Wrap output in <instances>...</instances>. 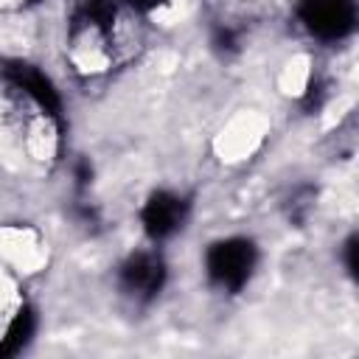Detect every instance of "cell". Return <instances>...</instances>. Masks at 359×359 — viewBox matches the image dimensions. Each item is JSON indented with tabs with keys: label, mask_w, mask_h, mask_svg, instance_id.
<instances>
[{
	"label": "cell",
	"mask_w": 359,
	"mask_h": 359,
	"mask_svg": "<svg viewBox=\"0 0 359 359\" xmlns=\"http://www.w3.org/2000/svg\"><path fill=\"white\" fill-rule=\"evenodd\" d=\"M185 199H180L177 194H168V191H157L149 196V202L143 205V227L151 238H165L171 236L177 227H182V219H185Z\"/></svg>",
	"instance_id": "cell-5"
},
{
	"label": "cell",
	"mask_w": 359,
	"mask_h": 359,
	"mask_svg": "<svg viewBox=\"0 0 359 359\" xmlns=\"http://www.w3.org/2000/svg\"><path fill=\"white\" fill-rule=\"evenodd\" d=\"M3 76L6 81L11 84V90H17L25 101H31L42 115L59 121V112H62V104H59V95L53 90V84L48 81V76H42L34 65H25V62H11L3 67Z\"/></svg>",
	"instance_id": "cell-3"
},
{
	"label": "cell",
	"mask_w": 359,
	"mask_h": 359,
	"mask_svg": "<svg viewBox=\"0 0 359 359\" xmlns=\"http://www.w3.org/2000/svg\"><path fill=\"white\" fill-rule=\"evenodd\" d=\"M300 20L320 39H342L353 31V0H300Z\"/></svg>",
	"instance_id": "cell-2"
},
{
	"label": "cell",
	"mask_w": 359,
	"mask_h": 359,
	"mask_svg": "<svg viewBox=\"0 0 359 359\" xmlns=\"http://www.w3.org/2000/svg\"><path fill=\"white\" fill-rule=\"evenodd\" d=\"M121 289L137 300H151L165 280V264L154 252H135L121 264Z\"/></svg>",
	"instance_id": "cell-4"
},
{
	"label": "cell",
	"mask_w": 359,
	"mask_h": 359,
	"mask_svg": "<svg viewBox=\"0 0 359 359\" xmlns=\"http://www.w3.org/2000/svg\"><path fill=\"white\" fill-rule=\"evenodd\" d=\"M34 325H36L34 311H31V309H20V311L14 314V320L8 323L3 339H0V356H11V353H17V351L31 339Z\"/></svg>",
	"instance_id": "cell-6"
},
{
	"label": "cell",
	"mask_w": 359,
	"mask_h": 359,
	"mask_svg": "<svg viewBox=\"0 0 359 359\" xmlns=\"http://www.w3.org/2000/svg\"><path fill=\"white\" fill-rule=\"evenodd\" d=\"M258 261V250L250 238H224L210 244L208 255H205V269L210 283H216L224 292H238Z\"/></svg>",
	"instance_id": "cell-1"
}]
</instances>
